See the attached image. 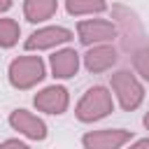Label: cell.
<instances>
[{
    "instance_id": "obj_14",
    "label": "cell",
    "mask_w": 149,
    "mask_h": 149,
    "mask_svg": "<svg viewBox=\"0 0 149 149\" xmlns=\"http://www.w3.org/2000/svg\"><path fill=\"white\" fill-rule=\"evenodd\" d=\"M133 65H135L137 74L149 81V44H142V47L133 49Z\"/></svg>"
},
{
    "instance_id": "obj_3",
    "label": "cell",
    "mask_w": 149,
    "mask_h": 149,
    "mask_svg": "<svg viewBox=\"0 0 149 149\" xmlns=\"http://www.w3.org/2000/svg\"><path fill=\"white\" fill-rule=\"evenodd\" d=\"M109 84H112V91L116 93L119 98V105L123 112H133L142 105L144 100V88L142 84L137 81V77L130 72V70H119L109 77Z\"/></svg>"
},
{
    "instance_id": "obj_12",
    "label": "cell",
    "mask_w": 149,
    "mask_h": 149,
    "mask_svg": "<svg viewBox=\"0 0 149 149\" xmlns=\"http://www.w3.org/2000/svg\"><path fill=\"white\" fill-rule=\"evenodd\" d=\"M65 9L72 16H81V14H100L107 9L105 0H65Z\"/></svg>"
},
{
    "instance_id": "obj_18",
    "label": "cell",
    "mask_w": 149,
    "mask_h": 149,
    "mask_svg": "<svg viewBox=\"0 0 149 149\" xmlns=\"http://www.w3.org/2000/svg\"><path fill=\"white\" fill-rule=\"evenodd\" d=\"M142 123H144V128H147V130H149V112H147V114H144V119H142Z\"/></svg>"
},
{
    "instance_id": "obj_16",
    "label": "cell",
    "mask_w": 149,
    "mask_h": 149,
    "mask_svg": "<svg viewBox=\"0 0 149 149\" xmlns=\"http://www.w3.org/2000/svg\"><path fill=\"white\" fill-rule=\"evenodd\" d=\"M128 149H149V137H142V140H137L135 144H130Z\"/></svg>"
},
{
    "instance_id": "obj_15",
    "label": "cell",
    "mask_w": 149,
    "mask_h": 149,
    "mask_svg": "<svg viewBox=\"0 0 149 149\" xmlns=\"http://www.w3.org/2000/svg\"><path fill=\"white\" fill-rule=\"evenodd\" d=\"M0 149H30V147L19 140H5V142H0Z\"/></svg>"
},
{
    "instance_id": "obj_6",
    "label": "cell",
    "mask_w": 149,
    "mask_h": 149,
    "mask_svg": "<svg viewBox=\"0 0 149 149\" xmlns=\"http://www.w3.org/2000/svg\"><path fill=\"white\" fill-rule=\"evenodd\" d=\"M70 40H72V30L61 28V26H47V28L30 33L28 40L23 42V47H26V51H40V49H49L56 44H65Z\"/></svg>"
},
{
    "instance_id": "obj_7",
    "label": "cell",
    "mask_w": 149,
    "mask_h": 149,
    "mask_svg": "<svg viewBox=\"0 0 149 149\" xmlns=\"http://www.w3.org/2000/svg\"><path fill=\"white\" fill-rule=\"evenodd\" d=\"M33 105L40 109V112H47V114H63L70 105V95H68V88L65 86H47L42 88L40 93H35L33 98Z\"/></svg>"
},
{
    "instance_id": "obj_8",
    "label": "cell",
    "mask_w": 149,
    "mask_h": 149,
    "mask_svg": "<svg viewBox=\"0 0 149 149\" xmlns=\"http://www.w3.org/2000/svg\"><path fill=\"white\" fill-rule=\"evenodd\" d=\"M9 126L14 130H19L21 135H26L28 140H44L47 137V123L40 116L30 114L28 109H14L9 114Z\"/></svg>"
},
{
    "instance_id": "obj_13",
    "label": "cell",
    "mask_w": 149,
    "mask_h": 149,
    "mask_svg": "<svg viewBox=\"0 0 149 149\" xmlns=\"http://www.w3.org/2000/svg\"><path fill=\"white\" fill-rule=\"evenodd\" d=\"M19 35H21V28L14 19H0V47L2 49H9L19 42Z\"/></svg>"
},
{
    "instance_id": "obj_10",
    "label": "cell",
    "mask_w": 149,
    "mask_h": 149,
    "mask_svg": "<svg viewBox=\"0 0 149 149\" xmlns=\"http://www.w3.org/2000/svg\"><path fill=\"white\" fill-rule=\"evenodd\" d=\"M49 65H51V74L56 79H70L79 70V54L74 49H61L49 56Z\"/></svg>"
},
{
    "instance_id": "obj_1",
    "label": "cell",
    "mask_w": 149,
    "mask_h": 149,
    "mask_svg": "<svg viewBox=\"0 0 149 149\" xmlns=\"http://www.w3.org/2000/svg\"><path fill=\"white\" fill-rule=\"evenodd\" d=\"M7 77H9V84L14 88L26 91L47 77V68H44V61L40 56H19L9 63Z\"/></svg>"
},
{
    "instance_id": "obj_5",
    "label": "cell",
    "mask_w": 149,
    "mask_h": 149,
    "mask_svg": "<svg viewBox=\"0 0 149 149\" xmlns=\"http://www.w3.org/2000/svg\"><path fill=\"white\" fill-rule=\"evenodd\" d=\"M133 130L123 128H105V130H91L81 137L84 149H121L126 142H130Z\"/></svg>"
},
{
    "instance_id": "obj_11",
    "label": "cell",
    "mask_w": 149,
    "mask_h": 149,
    "mask_svg": "<svg viewBox=\"0 0 149 149\" xmlns=\"http://www.w3.org/2000/svg\"><path fill=\"white\" fill-rule=\"evenodd\" d=\"M58 0H23V16L30 23H42L56 14Z\"/></svg>"
},
{
    "instance_id": "obj_2",
    "label": "cell",
    "mask_w": 149,
    "mask_h": 149,
    "mask_svg": "<svg viewBox=\"0 0 149 149\" xmlns=\"http://www.w3.org/2000/svg\"><path fill=\"white\" fill-rule=\"evenodd\" d=\"M112 109H114L112 93H109L105 86H91V88L81 95V100L77 102L74 116H77L81 123H93V121L105 119Z\"/></svg>"
},
{
    "instance_id": "obj_9",
    "label": "cell",
    "mask_w": 149,
    "mask_h": 149,
    "mask_svg": "<svg viewBox=\"0 0 149 149\" xmlns=\"http://www.w3.org/2000/svg\"><path fill=\"white\" fill-rule=\"evenodd\" d=\"M116 49L112 44H93L88 47V51L84 54V68L88 72H105L116 63Z\"/></svg>"
},
{
    "instance_id": "obj_17",
    "label": "cell",
    "mask_w": 149,
    "mask_h": 149,
    "mask_svg": "<svg viewBox=\"0 0 149 149\" xmlns=\"http://www.w3.org/2000/svg\"><path fill=\"white\" fill-rule=\"evenodd\" d=\"M12 2H14V0H0V14H2V12H7V9L12 7Z\"/></svg>"
},
{
    "instance_id": "obj_4",
    "label": "cell",
    "mask_w": 149,
    "mask_h": 149,
    "mask_svg": "<svg viewBox=\"0 0 149 149\" xmlns=\"http://www.w3.org/2000/svg\"><path fill=\"white\" fill-rule=\"evenodd\" d=\"M77 33H79V42L84 47L107 44L116 37V26L112 21H102V19H86V21L77 23Z\"/></svg>"
}]
</instances>
